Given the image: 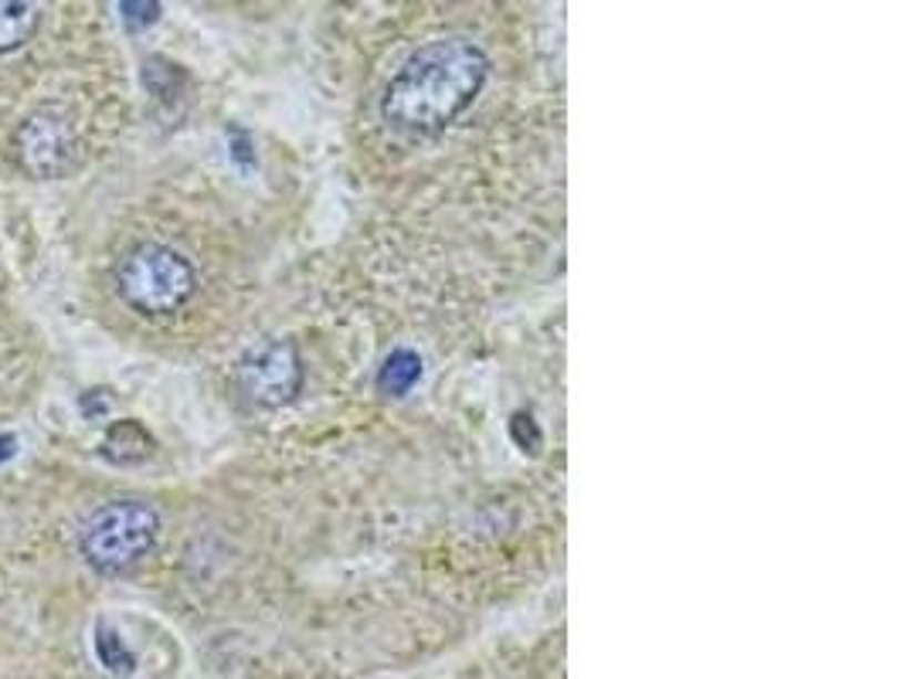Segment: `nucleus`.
<instances>
[{"label": "nucleus", "mask_w": 907, "mask_h": 679, "mask_svg": "<svg viewBox=\"0 0 907 679\" xmlns=\"http://www.w3.org/2000/svg\"><path fill=\"white\" fill-rule=\"evenodd\" d=\"M490 75L487 51L469 38L421 44L385 89L381 116L398 133L436 136L472 105Z\"/></svg>", "instance_id": "1"}, {"label": "nucleus", "mask_w": 907, "mask_h": 679, "mask_svg": "<svg viewBox=\"0 0 907 679\" xmlns=\"http://www.w3.org/2000/svg\"><path fill=\"white\" fill-rule=\"evenodd\" d=\"M197 275L191 262L167 245H136L116 265V293L143 316H174L191 303Z\"/></svg>", "instance_id": "2"}, {"label": "nucleus", "mask_w": 907, "mask_h": 679, "mask_svg": "<svg viewBox=\"0 0 907 679\" xmlns=\"http://www.w3.org/2000/svg\"><path fill=\"white\" fill-rule=\"evenodd\" d=\"M160 534L156 509L140 499H116L85 520L79 547L89 568L99 575H120L150 554Z\"/></svg>", "instance_id": "3"}, {"label": "nucleus", "mask_w": 907, "mask_h": 679, "mask_svg": "<svg viewBox=\"0 0 907 679\" xmlns=\"http://www.w3.org/2000/svg\"><path fill=\"white\" fill-rule=\"evenodd\" d=\"M303 387V357L289 340H273L238 364V391L258 408H283Z\"/></svg>", "instance_id": "4"}, {"label": "nucleus", "mask_w": 907, "mask_h": 679, "mask_svg": "<svg viewBox=\"0 0 907 679\" xmlns=\"http://www.w3.org/2000/svg\"><path fill=\"white\" fill-rule=\"evenodd\" d=\"M75 153H79V140L72 123L51 109L31 112L14 133L18 166L31 178H62L75 163Z\"/></svg>", "instance_id": "5"}, {"label": "nucleus", "mask_w": 907, "mask_h": 679, "mask_svg": "<svg viewBox=\"0 0 907 679\" xmlns=\"http://www.w3.org/2000/svg\"><path fill=\"white\" fill-rule=\"evenodd\" d=\"M102 456L116 463V466H133V463H143L153 456V435L126 418V422H116L110 425V432H105V442H102Z\"/></svg>", "instance_id": "6"}, {"label": "nucleus", "mask_w": 907, "mask_h": 679, "mask_svg": "<svg viewBox=\"0 0 907 679\" xmlns=\"http://www.w3.org/2000/svg\"><path fill=\"white\" fill-rule=\"evenodd\" d=\"M38 28V8L34 4H14L0 0V54L18 51Z\"/></svg>", "instance_id": "7"}, {"label": "nucleus", "mask_w": 907, "mask_h": 679, "mask_svg": "<svg viewBox=\"0 0 907 679\" xmlns=\"http://www.w3.org/2000/svg\"><path fill=\"white\" fill-rule=\"evenodd\" d=\"M418 381H421V357L405 347L395 351L378 374V387H381V394H388V398H401V394H408Z\"/></svg>", "instance_id": "8"}, {"label": "nucleus", "mask_w": 907, "mask_h": 679, "mask_svg": "<svg viewBox=\"0 0 907 679\" xmlns=\"http://www.w3.org/2000/svg\"><path fill=\"white\" fill-rule=\"evenodd\" d=\"M95 656H99V662L105 669L116 672V676H130L136 669V656L126 649V642L116 636V629H110L105 621H102V626H95Z\"/></svg>", "instance_id": "9"}, {"label": "nucleus", "mask_w": 907, "mask_h": 679, "mask_svg": "<svg viewBox=\"0 0 907 679\" xmlns=\"http://www.w3.org/2000/svg\"><path fill=\"white\" fill-rule=\"evenodd\" d=\"M510 432H513V442L523 448V452H538L541 448V428L533 425V418L530 415H513V422H510Z\"/></svg>", "instance_id": "10"}, {"label": "nucleus", "mask_w": 907, "mask_h": 679, "mask_svg": "<svg viewBox=\"0 0 907 679\" xmlns=\"http://www.w3.org/2000/svg\"><path fill=\"white\" fill-rule=\"evenodd\" d=\"M120 11L130 28H146L160 18V4H120Z\"/></svg>", "instance_id": "11"}, {"label": "nucleus", "mask_w": 907, "mask_h": 679, "mask_svg": "<svg viewBox=\"0 0 907 679\" xmlns=\"http://www.w3.org/2000/svg\"><path fill=\"white\" fill-rule=\"evenodd\" d=\"M99 394H102V391H89V394H82V412H85L89 418H99V415L110 412V402L99 398Z\"/></svg>", "instance_id": "12"}, {"label": "nucleus", "mask_w": 907, "mask_h": 679, "mask_svg": "<svg viewBox=\"0 0 907 679\" xmlns=\"http://www.w3.org/2000/svg\"><path fill=\"white\" fill-rule=\"evenodd\" d=\"M18 452V438L14 435H0V463H8Z\"/></svg>", "instance_id": "13"}]
</instances>
